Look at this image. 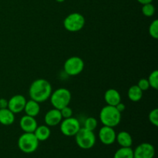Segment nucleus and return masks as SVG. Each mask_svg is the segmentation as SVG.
Segmentation results:
<instances>
[{"mask_svg":"<svg viewBox=\"0 0 158 158\" xmlns=\"http://www.w3.org/2000/svg\"><path fill=\"white\" fill-rule=\"evenodd\" d=\"M62 120H63V117H62L60 110L55 108L49 110L44 117V122L48 127L57 126L61 123Z\"/></svg>","mask_w":158,"mask_h":158,"instance_id":"nucleus-12","label":"nucleus"},{"mask_svg":"<svg viewBox=\"0 0 158 158\" xmlns=\"http://www.w3.org/2000/svg\"><path fill=\"white\" fill-rule=\"evenodd\" d=\"M60 110V113H61L62 117H63V119L69 118V117H73V110L69 106H65V107L62 108Z\"/></svg>","mask_w":158,"mask_h":158,"instance_id":"nucleus-26","label":"nucleus"},{"mask_svg":"<svg viewBox=\"0 0 158 158\" xmlns=\"http://www.w3.org/2000/svg\"><path fill=\"white\" fill-rule=\"evenodd\" d=\"M148 118H149V120L150 122H151V124H153L155 127L158 126V109L157 108H155V109L152 110L150 112L149 116H148Z\"/></svg>","mask_w":158,"mask_h":158,"instance_id":"nucleus-25","label":"nucleus"},{"mask_svg":"<svg viewBox=\"0 0 158 158\" xmlns=\"http://www.w3.org/2000/svg\"><path fill=\"white\" fill-rule=\"evenodd\" d=\"M63 69L67 75L71 77L77 76L83 72L84 69V62L79 56H71L66 60Z\"/></svg>","mask_w":158,"mask_h":158,"instance_id":"nucleus-7","label":"nucleus"},{"mask_svg":"<svg viewBox=\"0 0 158 158\" xmlns=\"http://www.w3.org/2000/svg\"><path fill=\"white\" fill-rule=\"evenodd\" d=\"M154 147L150 143H142L134 150V158H154Z\"/></svg>","mask_w":158,"mask_h":158,"instance_id":"nucleus-9","label":"nucleus"},{"mask_svg":"<svg viewBox=\"0 0 158 158\" xmlns=\"http://www.w3.org/2000/svg\"><path fill=\"white\" fill-rule=\"evenodd\" d=\"M98 137L102 143L104 145H111L116 141L117 133L113 127L103 126L99 131Z\"/></svg>","mask_w":158,"mask_h":158,"instance_id":"nucleus-10","label":"nucleus"},{"mask_svg":"<svg viewBox=\"0 0 158 158\" xmlns=\"http://www.w3.org/2000/svg\"><path fill=\"white\" fill-rule=\"evenodd\" d=\"M127 96L130 100L132 102H138L142 99L143 91L138 87L137 85H133L128 89Z\"/></svg>","mask_w":158,"mask_h":158,"instance_id":"nucleus-19","label":"nucleus"},{"mask_svg":"<svg viewBox=\"0 0 158 158\" xmlns=\"http://www.w3.org/2000/svg\"><path fill=\"white\" fill-rule=\"evenodd\" d=\"M15 121V114L8 108L0 109V123L4 126L12 125Z\"/></svg>","mask_w":158,"mask_h":158,"instance_id":"nucleus-16","label":"nucleus"},{"mask_svg":"<svg viewBox=\"0 0 158 158\" xmlns=\"http://www.w3.org/2000/svg\"><path fill=\"white\" fill-rule=\"evenodd\" d=\"M116 140L122 148H131L133 143V138L131 134L127 131H120L117 134Z\"/></svg>","mask_w":158,"mask_h":158,"instance_id":"nucleus-17","label":"nucleus"},{"mask_svg":"<svg viewBox=\"0 0 158 158\" xmlns=\"http://www.w3.org/2000/svg\"><path fill=\"white\" fill-rule=\"evenodd\" d=\"M115 107L117 108V110L120 113L123 112V111L125 110V109H126V106H125L124 103H122V102H120V103H119L118 104L116 105Z\"/></svg>","mask_w":158,"mask_h":158,"instance_id":"nucleus-28","label":"nucleus"},{"mask_svg":"<svg viewBox=\"0 0 158 158\" xmlns=\"http://www.w3.org/2000/svg\"><path fill=\"white\" fill-rule=\"evenodd\" d=\"M84 16L78 12H73L68 15L63 21V26L67 31L71 32H77L83 29L84 27Z\"/></svg>","mask_w":158,"mask_h":158,"instance_id":"nucleus-6","label":"nucleus"},{"mask_svg":"<svg viewBox=\"0 0 158 158\" xmlns=\"http://www.w3.org/2000/svg\"><path fill=\"white\" fill-rule=\"evenodd\" d=\"M40 141L34 133H24L18 140V147L22 152L32 154L37 150Z\"/></svg>","mask_w":158,"mask_h":158,"instance_id":"nucleus-4","label":"nucleus"},{"mask_svg":"<svg viewBox=\"0 0 158 158\" xmlns=\"http://www.w3.org/2000/svg\"><path fill=\"white\" fill-rule=\"evenodd\" d=\"M114 158H134V150L131 148H120L114 154Z\"/></svg>","mask_w":158,"mask_h":158,"instance_id":"nucleus-20","label":"nucleus"},{"mask_svg":"<svg viewBox=\"0 0 158 158\" xmlns=\"http://www.w3.org/2000/svg\"><path fill=\"white\" fill-rule=\"evenodd\" d=\"M8 108V100L6 99H0V109H5Z\"/></svg>","mask_w":158,"mask_h":158,"instance_id":"nucleus-29","label":"nucleus"},{"mask_svg":"<svg viewBox=\"0 0 158 158\" xmlns=\"http://www.w3.org/2000/svg\"><path fill=\"white\" fill-rule=\"evenodd\" d=\"M148 82H149L150 87H152L153 89H157L158 88V70L152 71L151 74L149 75L148 79Z\"/></svg>","mask_w":158,"mask_h":158,"instance_id":"nucleus-21","label":"nucleus"},{"mask_svg":"<svg viewBox=\"0 0 158 158\" xmlns=\"http://www.w3.org/2000/svg\"><path fill=\"white\" fill-rule=\"evenodd\" d=\"M75 139L79 148L83 150L91 149L96 143V136L94 131L86 130L84 127L80 128L75 135Z\"/></svg>","mask_w":158,"mask_h":158,"instance_id":"nucleus-5","label":"nucleus"},{"mask_svg":"<svg viewBox=\"0 0 158 158\" xmlns=\"http://www.w3.org/2000/svg\"><path fill=\"white\" fill-rule=\"evenodd\" d=\"M26 101L27 100L24 96L17 94L8 100V109L10 110L14 114H19L24 110Z\"/></svg>","mask_w":158,"mask_h":158,"instance_id":"nucleus-11","label":"nucleus"},{"mask_svg":"<svg viewBox=\"0 0 158 158\" xmlns=\"http://www.w3.org/2000/svg\"><path fill=\"white\" fill-rule=\"evenodd\" d=\"M56 1L57 2H63L65 1V0H56Z\"/></svg>","mask_w":158,"mask_h":158,"instance_id":"nucleus-31","label":"nucleus"},{"mask_svg":"<svg viewBox=\"0 0 158 158\" xmlns=\"http://www.w3.org/2000/svg\"><path fill=\"white\" fill-rule=\"evenodd\" d=\"M26 115L35 117L39 115L40 112V105L38 102L33 100H29L26 101L24 107Z\"/></svg>","mask_w":158,"mask_h":158,"instance_id":"nucleus-15","label":"nucleus"},{"mask_svg":"<svg viewBox=\"0 0 158 158\" xmlns=\"http://www.w3.org/2000/svg\"><path fill=\"white\" fill-rule=\"evenodd\" d=\"M60 124V131L66 137H75L81 128L80 121L75 117L63 119Z\"/></svg>","mask_w":158,"mask_h":158,"instance_id":"nucleus-8","label":"nucleus"},{"mask_svg":"<svg viewBox=\"0 0 158 158\" xmlns=\"http://www.w3.org/2000/svg\"><path fill=\"white\" fill-rule=\"evenodd\" d=\"M37 126L38 123L33 117L25 115L19 120V127L24 133H34Z\"/></svg>","mask_w":158,"mask_h":158,"instance_id":"nucleus-13","label":"nucleus"},{"mask_svg":"<svg viewBox=\"0 0 158 158\" xmlns=\"http://www.w3.org/2000/svg\"><path fill=\"white\" fill-rule=\"evenodd\" d=\"M104 100L106 105L115 106L120 102H121V96L117 89H109L105 92Z\"/></svg>","mask_w":158,"mask_h":158,"instance_id":"nucleus-14","label":"nucleus"},{"mask_svg":"<svg viewBox=\"0 0 158 158\" xmlns=\"http://www.w3.org/2000/svg\"><path fill=\"white\" fill-rule=\"evenodd\" d=\"M52 92L50 83L45 79H37L31 83L29 89V94L31 100L43 103L49 100Z\"/></svg>","mask_w":158,"mask_h":158,"instance_id":"nucleus-1","label":"nucleus"},{"mask_svg":"<svg viewBox=\"0 0 158 158\" xmlns=\"http://www.w3.org/2000/svg\"><path fill=\"white\" fill-rule=\"evenodd\" d=\"M98 123H97V120L95 117H88L85 120L84 122V127H83L86 130H89V131H94L97 128Z\"/></svg>","mask_w":158,"mask_h":158,"instance_id":"nucleus-23","label":"nucleus"},{"mask_svg":"<svg viewBox=\"0 0 158 158\" xmlns=\"http://www.w3.org/2000/svg\"><path fill=\"white\" fill-rule=\"evenodd\" d=\"M72 95L70 91L66 88H59L51 94L49 100L53 108L61 110L62 108L69 106L70 103Z\"/></svg>","mask_w":158,"mask_h":158,"instance_id":"nucleus-3","label":"nucleus"},{"mask_svg":"<svg viewBox=\"0 0 158 158\" xmlns=\"http://www.w3.org/2000/svg\"><path fill=\"white\" fill-rule=\"evenodd\" d=\"M34 134L39 141H45L50 137L51 131L49 127L46 125H41V126H37L36 129L34 131Z\"/></svg>","mask_w":158,"mask_h":158,"instance_id":"nucleus-18","label":"nucleus"},{"mask_svg":"<svg viewBox=\"0 0 158 158\" xmlns=\"http://www.w3.org/2000/svg\"><path fill=\"white\" fill-rule=\"evenodd\" d=\"M149 34L153 39L157 40L158 39V20L154 19L152 23H151L149 26Z\"/></svg>","mask_w":158,"mask_h":158,"instance_id":"nucleus-24","label":"nucleus"},{"mask_svg":"<svg viewBox=\"0 0 158 158\" xmlns=\"http://www.w3.org/2000/svg\"><path fill=\"white\" fill-rule=\"evenodd\" d=\"M139 3L142 5L147 4V3H151L153 2V0H137Z\"/></svg>","mask_w":158,"mask_h":158,"instance_id":"nucleus-30","label":"nucleus"},{"mask_svg":"<svg viewBox=\"0 0 158 158\" xmlns=\"http://www.w3.org/2000/svg\"><path fill=\"white\" fill-rule=\"evenodd\" d=\"M137 85L138 86V87L143 91H143H147L150 88L149 82H148V79H145V78L140 79V80L138 81V83H137Z\"/></svg>","mask_w":158,"mask_h":158,"instance_id":"nucleus-27","label":"nucleus"},{"mask_svg":"<svg viewBox=\"0 0 158 158\" xmlns=\"http://www.w3.org/2000/svg\"><path fill=\"white\" fill-rule=\"evenodd\" d=\"M142 13L146 17H151L155 13V7L151 3H147L142 6Z\"/></svg>","mask_w":158,"mask_h":158,"instance_id":"nucleus-22","label":"nucleus"},{"mask_svg":"<svg viewBox=\"0 0 158 158\" xmlns=\"http://www.w3.org/2000/svg\"><path fill=\"white\" fill-rule=\"evenodd\" d=\"M100 120L103 126L114 128L121 121V113L119 112L115 106L106 105L100 110Z\"/></svg>","mask_w":158,"mask_h":158,"instance_id":"nucleus-2","label":"nucleus"}]
</instances>
